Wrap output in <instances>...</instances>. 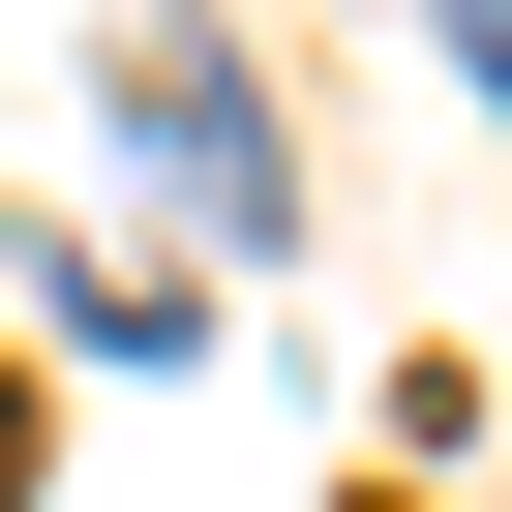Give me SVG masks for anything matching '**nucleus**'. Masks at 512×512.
Returning a JSON list of instances; mask_svg holds the SVG:
<instances>
[{"label": "nucleus", "mask_w": 512, "mask_h": 512, "mask_svg": "<svg viewBox=\"0 0 512 512\" xmlns=\"http://www.w3.org/2000/svg\"><path fill=\"white\" fill-rule=\"evenodd\" d=\"M121 151H151L211 241H272V211H302V151H272V91H241V31H181V0L121 31Z\"/></svg>", "instance_id": "obj_1"}, {"label": "nucleus", "mask_w": 512, "mask_h": 512, "mask_svg": "<svg viewBox=\"0 0 512 512\" xmlns=\"http://www.w3.org/2000/svg\"><path fill=\"white\" fill-rule=\"evenodd\" d=\"M452 61H482V91H512V0H452Z\"/></svg>", "instance_id": "obj_2"}]
</instances>
